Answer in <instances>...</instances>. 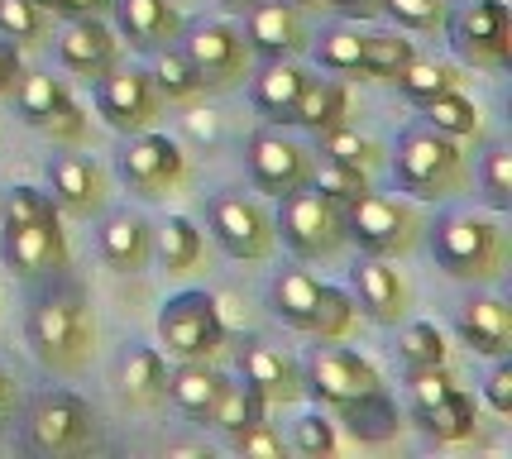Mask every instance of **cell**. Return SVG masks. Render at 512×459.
I'll return each instance as SVG.
<instances>
[{
	"label": "cell",
	"instance_id": "obj_11",
	"mask_svg": "<svg viewBox=\"0 0 512 459\" xmlns=\"http://www.w3.org/2000/svg\"><path fill=\"white\" fill-rule=\"evenodd\" d=\"M91 101H96V115L120 134L149 130L158 120V106H163L154 77L139 72V67H111L106 77H96L91 82Z\"/></svg>",
	"mask_w": 512,
	"mask_h": 459
},
{
	"label": "cell",
	"instance_id": "obj_39",
	"mask_svg": "<svg viewBox=\"0 0 512 459\" xmlns=\"http://www.w3.org/2000/svg\"><path fill=\"white\" fill-rule=\"evenodd\" d=\"M316 139H321V153H326L331 163H345V168H364V173H369V168L379 163V153H383L379 144L369 139V134L350 130L345 120H340V125H331L326 134H316Z\"/></svg>",
	"mask_w": 512,
	"mask_h": 459
},
{
	"label": "cell",
	"instance_id": "obj_17",
	"mask_svg": "<svg viewBox=\"0 0 512 459\" xmlns=\"http://www.w3.org/2000/svg\"><path fill=\"white\" fill-rule=\"evenodd\" d=\"M58 63H63L67 72L96 82V77H106L111 67H120V39L101 24V15H82V20H72L63 29V39H58Z\"/></svg>",
	"mask_w": 512,
	"mask_h": 459
},
{
	"label": "cell",
	"instance_id": "obj_8",
	"mask_svg": "<svg viewBox=\"0 0 512 459\" xmlns=\"http://www.w3.org/2000/svg\"><path fill=\"white\" fill-rule=\"evenodd\" d=\"M158 340L173 359H211L225 345L221 311L206 292H178L158 311Z\"/></svg>",
	"mask_w": 512,
	"mask_h": 459
},
{
	"label": "cell",
	"instance_id": "obj_41",
	"mask_svg": "<svg viewBox=\"0 0 512 459\" xmlns=\"http://www.w3.org/2000/svg\"><path fill=\"white\" fill-rule=\"evenodd\" d=\"M154 87H158V96H168V101H192L201 91V82H197V72H192V63L182 58V48H158V58H154Z\"/></svg>",
	"mask_w": 512,
	"mask_h": 459
},
{
	"label": "cell",
	"instance_id": "obj_44",
	"mask_svg": "<svg viewBox=\"0 0 512 459\" xmlns=\"http://www.w3.org/2000/svg\"><path fill=\"white\" fill-rule=\"evenodd\" d=\"M383 15H393L402 29H417V34H441L450 20L446 0H383Z\"/></svg>",
	"mask_w": 512,
	"mask_h": 459
},
{
	"label": "cell",
	"instance_id": "obj_19",
	"mask_svg": "<svg viewBox=\"0 0 512 459\" xmlns=\"http://www.w3.org/2000/svg\"><path fill=\"white\" fill-rule=\"evenodd\" d=\"M302 48H307V24L297 15V5H283V0H254L249 5V53L292 58Z\"/></svg>",
	"mask_w": 512,
	"mask_h": 459
},
{
	"label": "cell",
	"instance_id": "obj_24",
	"mask_svg": "<svg viewBox=\"0 0 512 459\" xmlns=\"http://www.w3.org/2000/svg\"><path fill=\"white\" fill-rule=\"evenodd\" d=\"M115 5V24L125 34L130 48H163L178 39V10L168 0H111Z\"/></svg>",
	"mask_w": 512,
	"mask_h": 459
},
{
	"label": "cell",
	"instance_id": "obj_9",
	"mask_svg": "<svg viewBox=\"0 0 512 459\" xmlns=\"http://www.w3.org/2000/svg\"><path fill=\"white\" fill-rule=\"evenodd\" d=\"M182 58L192 63L201 91H230V87H240V77L249 72V39L235 24L201 20L187 29Z\"/></svg>",
	"mask_w": 512,
	"mask_h": 459
},
{
	"label": "cell",
	"instance_id": "obj_50",
	"mask_svg": "<svg viewBox=\"0 0 512 459\" xmlns=\"http://www.w3.org/2000/svg\"><path fill=\"white\" fill-rule=\"evenodd\" d=\"M484 402H489L498 416L512 412V364H508V354H503V359L489 369V378H484Z\"/></svg>",
	"mask_w": 512,
	"mask_h": 459
},
{
	"label": "cell",
	"instance_id": "obj_51",
	"mask_svg": "<svg viewBox=\"0 0 512 459\" xmlns=\"http://www.w3.org/2000/svg\"><path fill=\"white\" fill-rule=\"evenodd\" d=\"M20 77H24L20 48L10 44V39H0V96H10V91L20 87Z\"/></svg>",
	"mask_w": 512,
	"mask_h": 459
},
{
	"label": "cell",
	"instance_id": "obj_37",
	"mask_svg": "<svg viewBox=\"0 0 512 459\" xmlns=\"http://www.w3.org/2000/svg\"><path fill=\"white\" fill-rule=\"evenodd\" d=\"M355 311L359 306L350 292L321 283V297H316V311H312V321H307V335H316V340H345L350 326H355Z\"/></svg>",
	"mask_w": 512,
	"mask_h": 459
},
{
	"label": "cell",
	"instance_id": "obj_15",
	"mask_svg": "<svg viewBox=\"0 0 512 459\" xmlns=\"http://www.w3.org/2000/svg\"><path fill=\"white\" fill-rule=\"evenodd\" d=\"M374 388H383L379 369L369 359H359L355 350H316L307 359V373H302V393H312L326 407H340V402L374 393Z\"/></svg>",
	"mask_w": 512,
	"mask_h": 459
},
{
	"label": "cell",
	"instance_id": "obj_4",
	"mask_svg": "<svg viewBox=\"0 0 512 459\" xmlns=\"http://www.w3.org/2000/svg\"><path fill=\"white\" fill-rule=\"evenodd\" d=\"M422 230H426L422 211L398 197L364 192L359 201L345 206V240H355L359 249L374 254V259H398V254H407Z\"/></svg>",
	"mask_w": 512,
	"mask_h": 459
},
{
	"label": "cell",
	"instance_id": "obj_31",
	"mask_svg": "<svg viewBox=\"0 0 512 459\" xmlns=\"http://www.w3.org/2000/svg\"><path fill=\"white\" fill-rule=\"evenodd\" d=\"M417 421H422L426 436L446 440V445H455V440H469L474 436V402H469L460 388L450 397H441V402H431V407H417Z\"/></svg>",
	"mask_w": 512,
	"mask_h": 459
},
{
	"label": "cell",
	"instance_id": "obj_49",
	"mask_svg": "<svg viewBox=\"0 0 512 459\" xmlns=\"http://www.w3.org/2000/svg\"><path fill=\"white\" fill-rule=\"evenodd\" d=\"M230 445H235L245 459H283V436H278L268 421H254V426H245V431H235Z\"/></svg>",
	"mask_w": 512,
	"mask_h": 459
},
{
	"label": "cell",
	"instance_id": "obj_32",
	"mask_svg": "<svg viewBox=\"0 0 512 459\" xmlns=\"http://www.w3.org/2000/svg\"><path fill=\"white\" fill-rule=\"evenodd\" d=\"M422 115H426V125H431V130L450 134V139H469V134H479V106H474L460 87L422 101Z\"/></svg>",
	"mask_w": 512,
	"mask_h": 459
},
{
	"label": "cell",
	"instance_id": "obj_54",
	"mask_svg": "<svg viewBox=\"0 0 512 459\" xmlns=\"http://www.w3.org/2000/svg\"><path fill=\"white\" fill-rule=\"evenodd\" d=\"M15 402H20V397H15V378H10V373L0 369V421H10V412H15Z\"/></svg>",
	"mask_w": 512,
	"mask_h": 459
},
{
	"label": "cell",
	"instance_id": "obj_26",
	"mask_svg": "<svg viewBox=\"0 0 512 459\" xmlns=\"http://www.w3.org/2000/svg\"><path fill=\"white\" fill-rule=\"evenodd\" d=\"M335 412H340L345 431H350L359 445H388V440H398V431H402V416H398V407L388 402L383 388L350 397V402H340Z\"/></svg>",
	"mask_w": 512,
	"mask_h": 459
},
{
	"label": "cell",
	"instance_id": "obj_6",
	"mask_svg": "<svg viewBox=\"0 0 512 459\" xmlns=\"http://www.w3.org/2000/svg\"><path fill=\"white\" fill-rule=\"evenodd\" d=\"M450 44L469 67L503 72L512 63V10L508 0H469L465 10L446 20Z\"/></svg>",
	"mask_w": 512,
	"mask_h": 459
},
{
	"label": "cell",
	"instance_id": "obj_43",
	"mask_svg": "<svg viewBox=\"0 0 512 459\" xmlns=\"http://www.w3.org/2000/svg\"><path fill=\"white\" fill-rule=\"evenodd\" d=\"M398 350L407 369L412 364H446V335L431 326V321H412V326H402Z\"/></svg>",
	"mask_w": 512,
	"mask_h": 459
},
{
	"label": "cell",
	"instance_id": "obj_48",
	"mask_svg": "<svg viewBox=\"0 0 512 459\" xmlns=\"http://www.w3.org/2000/svg\"><path fill=\"white\" fill-rule=\"evenodd\" d=\"M407 393H412L417 407H431V402L455 393V378L446 373V364H412L407 369Z\"/></svg>",
	"mask_w": 512,
	"mask_h": 459
},
{
	"label": "cell",
	"instance_id": "obj_16",
	"mask_svg": "<svg viewBox=\"0 0 512 459\" xmlns=\"http://www.w3.org/2000/svg\"><path fill=\"white\" fill-rule=\"evenodd\" d=\"M0 259L15 278H39V273H58L67 268V240L58 220H29V225H5L0 240Z\"/></svg>",
	"mask_w": 512,
	"mask_h": 459
},
{
	"label": "cell",
	"instance_id": "obj_52",
	"mask_svg": "<svg viewBox=\"0 0 512 459\" xmlns=\"http://www.w3.org/2000/svg\"><path fill=\"white\" fill-rule=\"evenodd\" d=\"M340 15H350V20H374L383 15V0H331Z\"/></svg>",
	"mask_w": 512,
	"mask_h": 459
},
{
	"label": "cell",
	"instance_id": "obj_30",
	"mask_svg": "<svg viewBox=\"0 0 512 459\" xmlns=\"http://www.w3.org/2000/svg\"><path fill=\"white\" fill-rule=\"evenodd\" d=\"M345 110H350V91L340 87V82L307 77V87H302L297 106H292V125H302V130H312V134H326L331 125L345 120Z\"/></svg>",
	"mask_w": 512,
	"mask_h": 459
},
{
	"label": "cell",
	"instance_id": "obj_23",
	"mask_svg": "<svg viewBox=\"0 0 512 459\" xmlns=\"http://www.w3.org/2000/svg\"><path fill=\"white\" fill-rule=\"evenodd\" d=\"M355 292L359 311L379 326H398L407 316V283L398 278V268H388L383 259H369L355 268Z\"/></svg>",
	"mask_w": 512,
	"mask_h": 459
},
{
	"label": "cell",
	"instance_id": "obj_7",
	"mask_svg": "<svg viewBox=\"0 0 512 459\" xmlns=\"http://www.w3.org/2000/svg\"><path fill=\"white\" fill-rule=\"evenodd\" d=\"M24 436H29V450H39V455H82L96 440V416L77 393H44L29 407Z\"/></svg>",
	"mask_w": 512,
	"mask_h": 459
},
{
	"label": "cell",
	"instance_id": "obj_1",
	"mask_svg": "<svg viewBox=\"0 0 512 459\" xmlns=\"http://www.w3.org/2000/svg\"><path fill=\"white\" fill-rule=\"evenodd\" d=\"M24 335H29V350H34V359L44 369L77 373V369H87L96 326H91V311L82 302V292L63 287V292H44L39 302L29 306Z\"/></svg>",
	"mask_w": 512,
	"mask_h": 459
},
{
	"label": "cell",
	"instance_id": "obj_25",
	"mask_svg": "<svg viewBox=\"0 0 512 459\" xmlns=\"http://www.w3.org/2000/svg\"><path fill=\"white\" fill-rule=\"evenodd\" d=\"M307 87V72L292 63V58H268V67L254 77V110L273 120V125H292V106H297V96Z\"/></svg>",
	"mask_w": 512,
	"mask_h": 459
},
{
	"label": "cell",
	"instance_id": "obj_56",
	"mask_svg": "<svg viewBox=\"0 0 512 459\" xmlns=\"http://www.w3.org/2000/svg\"><path fill=\"white\" fill-rule=\"evenodd\" d=\"M221 5H230V10H249L254 0H221Z\"/></svg>",
	"mask_w": 512,
	"mask_h": 459
},
{
	"label": "cell",
	"instance_id": "obj_27",
	"mask_svg": "<svg viewBox=\"0 0 512 459\" xmlns=\"http://www.w3.org/2000/svg\"><path fill=\"white\" fill-rule=\"evenodd\" d=\"M225 383H230V378H225L221 369H211L206 359H182V369L168 373V397H173V407H178V412L206 421L211 407L221 402Z\"/></svg>",
	"mask_w": 512,
	"mask_h": 459
},
{
	"label": "cell",
	"instance_id": "obj_55",
	"mask_svg": "<svg viewBox=\"0 0 512 459\" xmlns=\"http://www.w3.org/2000/svg\"><path fill=\"white\" fill-rule=\"evenodd\" d=\"M34 5H44L48 15H58V5H63V0H34Z\"/></svg>",
	"mask_w": 512,
	"mask_h": 459
},
{
	"label": "cell",
	"instance_id": "obj_14",
	"mask_svg": "<svg viewBox=\"0 0 512 459\" xmlns=\"http://www.w3.org/2000/svg\"><path fill=\"white\" fill-rule=\"evenodd\" d=\"M15 101H20L24 125L44 130L48 139L77 144V139L87 134V115H82V106H77V101L67 96L63 82H58V77H48V72H29V77H20Z\"/></svg>",
	"mask_w": 512,
	"mask_h": 459
},
{
	"label": "cell",
	"instance_id": "obj_40",
	"mask_svg": "<svg viewBox=\"0 0 512 459\" xmlns=\"http://www.w3.org/2000/svg\"><path fill=\"white\" fill-rule=\"evenodd\" d=\"M48 34V10L34 0H0V39H10L15 48L44 44Z\"/></svg>",
	"mask_w": 512,
	"mask_h": 459
},
{
	"label": "cell",
	"instance_id": "obj_47",
	"mask_svg": "<svg viewBox=\"0 0 512 459\" xmlns=\"http://www.w3.org/2000/svg\"><path fill=\"white\" fill-rule=\"evenodd\" d=\"M29 220H58V201L39 187H15L5 197V225H29Z\"/></svg>",
	"mask_w": 512,
	"mask_h": 459
},
{
	"label": "cell",
	"instance_id": "obj_22",
	"mask_svg": "<svg viewBox=\"0 0 512 459\" xmlns=\"http://www.w3.org/2000/svg\"><path fill=\"white\" fill-rule=\"evenodd\" d=\"M460 335L474 354L503 359L512 350V306L503 297H469L460 306Z\"/></svg>",
	"mask_w": 512,
	"mask_h": 459
},
{
	"label": "cell",
	"instance_id": "obj_18",
	"mask_svg": "<svg viewBox=\"0 0 512 459\" xmlns=\"http://www.w3.org/2000/svg\"><path fill=\"white\" fill-rule=\"evenodd\" d=\"M48 182H53V201L72 216H96L106 206V173L82 153L48 158Z\"/></svg>",
	"mask_w": 512,
	"mask_h": 459
},
{
	"label": "cell",
	"instance_id": "obj_2",
	"mask_svg": "<svg viewBox=\"0 0 512 459\" xmlns=\"http://www.w3.org/2000/svg\"><path fill=\"white\" fill-rule=\"evenodd\" d=\"M431 254L460 283H493L508 268V230L489 216H441L431 225Z\"/></svg>",
	"mask_w": 512,
	"mask_h": 459
},
{
	"label": "cell",
	"instance_id": "obj_34",
	"mask_svg": "<svg viewBox=\"0 0 512 459\" xmlns=\"http://www.w3.org/2000/svg\"><path fill=\"white\" fill-rule=\"evenodd\" d=\"M412 39H402L393 29H374L364 34V77H379V82H398V72L412 63Z\"/></svg>",
	"mask_w": 512,
	"mask_h": 459
},
{
	"label": "cell",
	"instance_id": "obj_12",
	"mask_svg": "<svg viewBox=\"0 0 512 459\" xmlns=\"http://www.w3.org/2000/svg\"><path fill=\"white\" fill-rule=\"evenodd\" d=\"M120 177H125L130 192L154 201V197H168L187 177V158H182V149L168 134L139 130V134H130V144L120 153Z\"/></svg>",
	"mask_w": 512,
	"mask_h": 459
},
{
	"label": "cell",
	"instance_id": "obj_5",
	"mask_svg": "<svg viewBox=\"0 0 512 459\" xmlns=\"http://www.w3.org/2000/svg\"><path fill=\"white\" fill-rule=\"evenodd\" d=\"M278 201H283V211L273 220V230L283 235V244L297 259H335L345 249V211L321 197L312 182Z\"/></svg>",
	"mask_w": 512,
	"mask_h": 459
},
{
	"label": "cell",
	"instance_id": "obj_35",
	"mask_svg": "<svg viewBox=\"0 0 512 459\" xmlns=\"http://www.w3.org/2000/svg\"><path fill=\"white\" fill-rule=\"evenodd\" d=\"M201 249H206V240H201V230L187 216L163 220V230H158V259H163L168 273H187V268H197Z\"/></svg>",
	"mask_w": 512,
	"mask_h": 459
},
{
	"label": "cell",
	"instance_id": "obj_29",
	"mask_svg": "<svg viewBox=\"0 0 512 459\" xmlns=\"http://www.w3.org/2000/svg\"><path fill=\"white\" fill-rule=\"evenodd\" d=\"M316 297H321V283H316L307 268H283V273H273V283H268V306H273V316L292 330H307L316 311Z\"/></svg>",
	"mask_w": 512,
	"mask_h": 459
},
{
	"label": "cell",
	"instance_id": "obj_3",
	"mask_svg": "<svg viewBox=\"0 0 512 459\" xmlns=\"http://www.w3.org/2000/svg\"><path fill=\"white\" fill-rule=\"evenodd\" d=\"M393 177L407 197L441 201L465 187V153L441 130H402L398 153H393Z\"/></svg>",
	"mask_w": 512,
	"mask_h": 459
},
{
	"label": "cell",
	"instance_id": "obj_45",
	"mask_svg": "<svg viewBox=\"0 0 512 459\" xmlns=\"http://www.w3.org/2000/svg\"><path fill=\"white\" fill-rule=\"evenodd\" d=\"M479 187H484V201L493 211H508L512 206V153L498 144V149L484 153L479 163Z\"/></svg>",
	"mask_w": 512,
	"mask_h": 459
},
{
	"label": "cell",
	"instance_id": "obj_53",
	"mask_svg": "<svg viewBox=\"0 0 512 459\" xmlns=\"http://www.w3.org/2000/svg\"><path fill=\"white\" fill-rule=\"evenodd\" d=\"M101 10H111V0H63V5H58V15H72V20L101 15Z\"/></svg>",
	"mask_w": 512,
	"mask_h": 459
},
{
	"label": "cell",
	"instance_id": "obj_57",
	"mask_svg": "<svg viewBox=\"0 0 512 459\" xmlns=\"http://www.w3.org/2000/svg\"><path fill=\"white\" fill-rule=\"evenodd\" d=\"M292 5H321V0H292Z\"/></svg>",
	"mask_w": 512,
	"mask_h": 459
},
{
	"label": "cell",
	"instance_id": "obj_21",
	"mask_svg": "<svg viewBox=\"0 0 512 459\" xmlns=\"http://www.w3.org/2000/svg\"><path fill=\"white\" fill-rule=\"evenodd\" d=\"M96 249H101V259L111 263L115 273H144L149 259H154V230H149V220L134 216V211H115L96 230Z\"/></svg>",
	"mask_w": 512,
	"mask_h": 459
},
{
	"label": "cell",
	"instance_id": "obj_20",
	"mask_svg": "<svg viewBox=\"0 0 512 459\" xmlns=\"http://www.w3.org/2000/svg\"><path fill=\"white\" fill-rule=\"evenodd\" d=\"M240 369H245V383L264 397V402H297V397H302V369H297L283 350L264 345V340H245Z\"/></svg>",
	"mask_w": 512,
	"mask_h": 459
},
{
	"label": "cell",
	"instance_id": "obj_13",
	"mask_svg": "<svg viewBox=\"0 0 512 459\" xmlns=\"http://www.w3.org/2000/svg\"><path fill=\"white\" fill-rule=\"evenodd\" d=\"M312 168H316L312 149L288 139V134L259 130L249 139V177H254V187L268 192V197H288L297 187H307V182H312Z\"/></svg>",
	"mask_w": 512,
	"mask_h": 459
},
{
	"label": "cell",
	"instance_id": "obj_10",
	"mask_svg": "<svg viewBox=\"0 0 512 459\" xmlns=\"http://www.w3.org/2000/svg\"><path fill=\"white\" fill-rule=\"evenodd\" d=\"M206 220H211V235L230 259H268L273 254V216L254 197H240V192H216L206 201Z\"/></svg>",
	"mask_w": 512,
	"mask_h": 459
},
{
	"label": "cell",
	"instance_id": "obj_42",
	"mask_svg": "<svg viewBox=\"0 0 512 459\" xmlns=\"http://www.w3.org/2000/svg\"><path fill=\"white\" fill-rule=\"evenodd\" d=\"M312 187L345 211L350 201H359L364 192H369V173H364V168H345V163H331V158H326L321 168H312Z\"/></svg>",
	"mask_w": 512,
	"mask_h": 459
},
{
	"label": "cell",
	"instance_id": "obj_28",
	"mask_svg": "<svg viewBox=\"0 0 512 459\" xmlns=\"http://www.w3.org/2000/svg\"><path fill=\"white\" fill-rule=\"evenodd\" d=\"M115 383H120V397L134 402V407H154L168 397V364H163V354L149 350V345H139L120 359V373H115Z\"/></svg>",
	"mask_w": 512,
	"mask_h": 459
},
{
	"label": "cell",
	"instance_id": "obj_46",
	"mask_svg": "<svg viewBox=\"0 0 512 459\" xmlns=\"http://www.w3.org/2000/svg\"><path fill=\"white\" fill-rule=\"evenodd\" d=\"M335 421H326L321 412L312 416H302L297 426H292V450H302V455H312V459H331L335 455Z\"/></svg>",
	"mask_w": 512,
	"mask_h": 459
},
{
	"label": "cell",
	"instance_id": "obj_33",
	"mask_svg": "<svg viewBox=\"0 0 512 459\" xmlns=\"http://www.w3.org/2000/svg\"><path fill=\"white\" fill-rule=\"evenodd\" d=\"M316 58H321V67H331V72L364 77V34H359V24H331V29H321Z\"/></svg>",
	"mask_w": 512,
	"mask_h": 459
},
{
	"label": "cell",
	"instance_id": "obj_38",
	"mask_svg": "<svg viewBox=\"0 0 512 459\" xmlns=\"http://www.w3.org/2000/svg\"><path fill=\"white\" fill-rule=\"evenodd\" d=\"M465 82L460 77V67H450V63H422V58H412V63L398 72V87L407 101H431V96H441V91H455Z\"/></svg>",
	"mask_w": 512,
	"mask_h": 459
},
{
	"label": "cell",
	"instance_id": "obj_36",
	"mask_svg": "<svg viewBox=\"0 0 512 459\" xmlns=\"http://www.w3.org/2000/svg\"><path fill=\"white\" fill-rule=\"evenodd\" d=\"M264 397L254 393L249 383H225V393H221V402L211 407V426H221L225 436H235V431H245V426H254V421H264Z\"/></svg>",
	"mask_w": 512,
	"mask_h": 459
}]
</instances>
